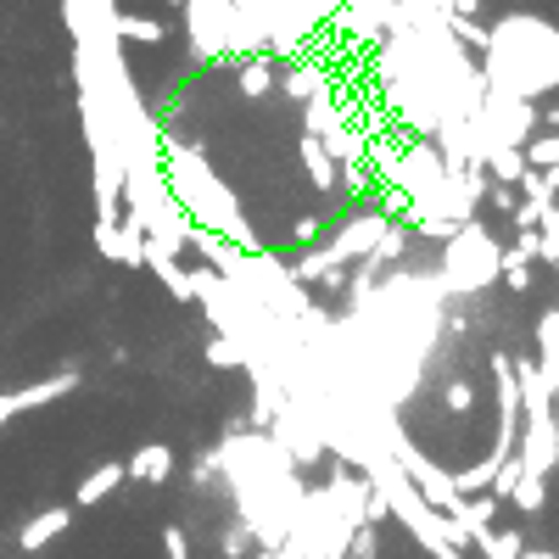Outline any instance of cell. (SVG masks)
I'll use <instances>...</instances> for the list:
<instances>
[{
    "mask_svg": "<svg viewBox=\"0 0 559 559\" xmlns=\"http://www.w3.org/2000/svg\"><path fill=\"white\" fill-rule=\"evenodd\" d=\"M163 174H168V191H174V202L185 207L191 224L213 229V236H224V241H236L241 252H263V241H258L252 218L241 213L236 191L207 168V157L191 146V140L163 134Z\"/></svg>",
    "mask_w": 559,
    "mask_h": 559,
    "instance_id": "obj_1",
    "label": "cell"
},
{
    "mask_svg": "<svg viewBox=\"0 0 559 559\" xmlns=\"http://www.w3.org/2000/svg\"><path fill=\"white\" fill-rule=\"evenodd\" d=\"M79 381H84L79 369H57V376H45V381H28V386H17V392H0V431H7L17 414L45 408V403H57V397H68Z\"/></svg>",
    "mask_w": 559,
    "mask_h": 559,
    "instance_id": "obj_2",
    "label": "cell"
},
{
    "mask_svg": "<svg viewBox=\"0 0 559 559\" xmlns=\"http://www.w3.org/2000/svg\"><path fill=\"white\" fill-rule=\"evenodd\" d=\"M68 526H73V509H68V503H51V509H39V515H28V521H23L17 548H23V554H39V548H51Z\"/></svg>",
    "mask_w": 559,
    "mask_h": 559,
    "instance_id": "obj_3",
    "label": "cell"
},
{
    "mask_svg": "<svg viewBox=\"0 0 559 559\" xmlns=\"http://www.w3.org/2000/svg\"><path fill=\"white\" fill-rule=\"evenodd\" d=\"M123 471H129V481L163 487V481L174 476V448H168V442H146V448H134V453L123 459Z\"/></svg>",
    "mask_w": 559,
    "mask_h": 559,
    "instance_id": "obj_4",
    "label": "cell"
},
{
    "mask_svg": "<svg viewBox=\"0 0 559 559\" xmlns=\"http://www.w3.org/2000/svg\"><path fill=\"white\" fill-rule=\"evenodd\" d=\"M146 269L163 280V292H168L174 302H197V280H191V269H179L174 252H163V247L146 241Z\"/></svg>",
    "mask_w": 559,
    "mask_h": 559,
    "instance_id": "obj_5",
    "label": "cell"
},
{
    "mask_svg": "<svg viewBox=\"0 0 559 559\" xmlns=\"http://www.w3.org/2000/svg\"><path fill=\"white\" fill-rule=\"evenodd\" d=\"M129 481V471H123V459H107V464H96L84 481H79V492H73V503L79 509H96V503H107L118 487Z\"/></svg>",
    "mask_w": 559,
    "mask_h": 559,
    "instance_id": "obj_6",
    "label": "cell"
},
{
    "mask_svg": "<svg viewBox=\"0 0 559 559\" xmlns=\"http://www.w3.org/2000/svg\"><path fill=\"white\" fill-rule=\"evenodd\" d=\"M297 152H302V168H308V179H313V191H336V185H342V168H336L331 152H324V140L302 129V146H297Z\"/></svg>",
    "mask_w": 559,
    "mask_h": 559,
    "instance_id": "obj_7",
    "label": "cell"
},
{
    "mask_svg": "<svg viewBox=\"0 0 559 559\" xmlns=\"http://www.w3.org/2000/svg\"><path fill=\"white\" fill-rule=\"evenodd\" d=\"M331 79H324V68H313V62H292L286 73H280V90H286V102H297V107H308L313 102V90H324Z\"/></svg>",
    "mask_w": 559,
    "mask_h": 559,
    "instance_id": "obj_8",
    "label": "cell"
},
{
    "mask_svg": "<svg viewBox=\"0 0 559 559\" xmlns=\"http://www.w3.org/2000/svg\"><path fill=\"white\" fill-rule=\"evenodd\" d=\"M236 84H241V96H247V102H263L269 90H280V68H274V57H247L241 73H236Z\"/></svg>",
    "mask_w": 559,
    "mask_h": 559,
    "instance_id": "obj_9",
    "label": "cell"
},
{
    "mask_svg": "<svg viewBox=\"0 0 559 559\" xmlns=\"http://www.w3.org/2000/svg\"><path fill=\"white\" fill-rule=\"evenodd\" d=\"M112 34H118L123 45H134V39H140V45H163V39H168V23H163V17H140V12H118V17H112Z\"/></svg>",
    "mask_w": 559,
    "mask_h": 559,
    "instance_id": "obj_10",
    "label": "cell"
},
{
    "mask_svg": "<svg viewBox=\"0 0 559 559\" xmlns=\"http://www.w3.org/2000/svg\"><path fill=\"white\" fill-rule=\"evenodd\" d=\"M118 263H129V269L146 263V229H140L129 213L118 218Z\"/></svg>",
    "mask_w": 559,
    "mask_h": 559,
    "instance_id": "obj_11",
    "label": "cell"
},
{
    "mask_svg": "<svg viewBox=\"0 0 559 559\" xmlns=\"http://www.w3.org/2000/svg\"><path fill=\"white\" fill-rule=\"evenodd\" d=\"M252 548H258V537H252V526H247L241 515L218 532V554H224V559H247Z\"/></svg>",
    "mask_w": 559,
    "mask_h": 559,
    "instance_id": "obj_12",
    "label": "cell"
},
{
    "mask_svg": "<svg viewBox=\"0 0 559 559\" xmlns=\"http://www.w3.org/2000/svg\"><path fill=\"white\" fill-rule=\"evenodd\" d=\"M207 364L213 369H247V347L236 336H213L207 342Z\"/></svg>",
    "mask_w": 559,
    "mask_h": 559,
    "instance_id": "obj_13",
    "label": "cell"
},
{
    "mask_svg": "<svg viewBox=\"0 0 559 559\" xmlns=\"http://www.w3.org/2000/svg\"><path fill=\"white\" fill-rule=\"evenodd\" d=\"M163 554L168 559H191V537H185V526H168L163 532Z\"/></svg>",
    "mask_w": 559,
    "mask_h": 559,
    "instance_id": "obj_14",
    "label": "cell"
},
{
    "mask_svg": "<svg viewBox=\"0 0 559 559\" xmlns=\"http://www.w3.org/2000/svg\"><path fill=\"white\" fill-rule=\"evenodd\" d=\"M353 559H376V526H358L353 532Z\"/></svg>",
    "mask_w": 559,
    "mask_h": 559,
    "instance_id": "obj_15",
    "label": "cell"
},
{
    "mask_svg": "<svg viewBox=\"0 0 559 559\" xmlns=\"http://www.w3.org/2000/svg\"><path fill=\"white\" fill-rule=\"evenodd\" d=\"M319 229H324V218H297L292 241H297V247H313V241H319Z\"/></svg>",
    "mask_w": 559,
    "mask_h": 559,
    "instance_id": "obj_16",
    "label": "cell"
},
{
    "mask_svg": "<svg viewBox=\"0 0 559 559\" xmlns=\"http://www.w3.org/2000/svg\"><path fill=\"white\" fill-rule=\"evenodd\" d=\"M521 559H554V554H521Z\"/></svg>",
    "mask_w": 559,
    "mask_h": 559,
    "instance_id": "obj_17",
    "label": "cell"
},
{
    "mask_svg": "<svg viewBox=\"0 0 559 559\" xmlns=\"http://www.w3.org/2000/svg\"><path fill=\"white\" fill-rule=\"evenodd\" d=\"M168 7H174V12H179V7H185V0H168Z\"/></svg>",
    "mask_w": 559,
    "mask_h": 559,
    "instance_id": "obj_18",
    "label": "cell"
}]
</instances>
